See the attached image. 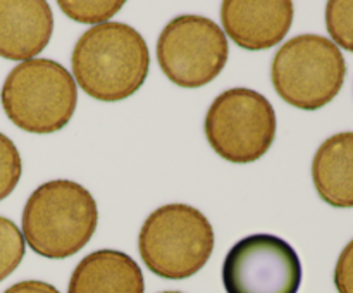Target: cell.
<instances>
[{
    "label": "cell",
    "instance_id": "6da1fadb",
    "mask_svg": "<svg viewBox=\"0 0 353 293\" xmlns=\"http://www.w3.org/2000/svg\"><path fill=\"white\" fill-rule=\"evenodd\" d=\"M72 74L86 95L100 102H119L141 88L150 69L143 37L124 23L90 28L76 41Z\"/></svg>",
    "mask_w": 353,
    "mask_h": 293
},
{
    "label": "cell",
    "instance_id": "7a4b0ae2",
    "mask_svg": "<svg viewBox=\"0 0 353 293\" xmlns=\"http://www.w3.org/2000/svg\"><path fill=\"white\" fill-rule=\"evenodd\" d=\"M99 224L92 193L76 181L54 179L38 186L23 210L24 240L34 254L65 259L78 254Z\"/></svg>",
    "mask_w": 353,
    "mask_h": 293
},
{
    "label": "cell",
    "instance_id": "3957f363",
    "mask_svg": "<svg viewBox=\"0 0 353 293\" xmlns=\"http://www.w3.org/2000/svg\"><path fill=\"white\" fill-rule=\"evenodd\" d=\"M0 100L3 112L19 130L48 134L71 121L78 105V90L62 64L50 59H31L7 74Z\"/></svg>",
    "mask_w": 353,
    "mask_h": 293
},
{
    "label": "cell",
    "instance_id": "277c9868",
    "mask_svg": "<svg viewBox=\"0 0 353 293\" xmlns=\"http://www.w3.org/2000/svg\"><path fill=\"white\" fill-rule=\"evenodd\" d=\"M141 261L164 279H186L196 274L214 250V230L199 209L168 203L145 219L138 236Z\"/></svg>",
    "mask_w": 353,
    "mask_h": 293
},
{
    "label": "cell",
    "instance_id": "5b68a950",
    "mask_svg": "<svg viewBox=\"0 0 353 293\" xmlns=\"http://www.w3.org/2000/svg\"><path fill=\"white\" fill-rule=\"evenodd\" d=\"M347 64L340 48L321 34H299L286 41L271 65L276 93L290 105L317 110L340 93Z\"/></svg>",
    "mask_w": 353,
    "mask_h": 293
},
{
    "label": "cell",
    "instance_id": "8992f818",
    "mask_svg": "<svg viewBox=\"0 0 353 293\" xmlns=\"http://www.w3.org/2000/svg\"><path fill=\"white\" fill-rule=\"evenodd\" d=\"M212 150L234 164L255 162L276 138V112L259 92L231 88L216 97L203 123Z\"/></svg>",
    "mask_w": 353,
    "mask_h": 293
},
{
    "label": "cell",
    "instance_id": "52a82bcc",
    "mask_svg": "<svg viewBox=\"0 0 353 293\" xmlns=\"http://www.w3.org/2000/svg\"><path fill=\"white\" fill-rule=\"evenodd\" d=\"M230 45L212 19L195 14L168 23L157 40V61L162 72L181 88H200L221 74Z\"/></svg>",
    "mask_w": 353,
    "mask_h": 293
},
{
    "label": "cell",
    "instance_id": "ba28073f",
    "mask_svg": "<svg viewBox=\"0 0 353 293\" xmlns=\"http://www.w3.org/2000/svg\"><path fill=\"white\" fill-rule=\"evenodd\" d=\"M226 293H299L302 262L295 248L274 234L259 233L231 247L223 264Z\"/></svg>",
    "mask_w": 353,
    "mask_h": 293
},
{
    "label": "cell",
    "instance_id": "9c48e42d",
    "mask_svg": "<svg viewBox=\"0 0 353 293\" xmlns=\"http://www.w3.org/2000/svg\"><path fill=\"white\" fill-rule=\"evenodd\" d=\"M221 21L228 37L245 50H268L278 45L293 23L290 0H226Z\"/></svg>",
    "mask_w": 353,
    "mask_h": 293
},
{
    "label": "cell",
    "instance_id": "30bf717a",
    "mask_svg": "<svg viewBox=\"0 0 353 293\" xmlns=\"http://www.w3.org/2000/svg\"><path fill=\"white\" fill-rule=\"evenodd\" d=\"M54 16L43 0H0V57L31 61L50 41Z\"/></svg>",
    "mask_w": 353,
    "mask_h": 293
},
{
    "label": "cell",
    "instance_id": "8fae6325",
    "mask_svg": "<svg viewBox=\"0 0 353 293\" xmlns=\"http://www.w3.org/2000/svg\"><path fill=\"white\" fill-rule=\"evenodd\" d=\"M68 293H145L140 265L119 250H97L79 261Z\"/></svg>",
    "mask_w": 353,
    "mask_h": 293
},
{
    "label": "cell",
    "instance_id": "7c38bea8",
    "mask_svg": "<svg viewBox=\"0 0 353 293\" xmlns=\"http://www.w3.org/2000/svg\"><path fill=\"white\" fill-rule=\"evenodd\" d=\"M312 181L321 199L336 209L353 207V131L323 141L312 161Z\"/></svg>",
    "mask_w": 353,
    "mask_h": 293
},
{
    "label": "cell",
    "instance_id": "4fadbf2b",
    "mask_svg": "<svg viewBox=\"0 0 353 293\" xmlns=\"http://www.w3.org/2000/svg\"><path fill=\"white\" fill-rule=\"evenodd\" d=\"M123 0H61L59 7L69 19L76 23H107L123 9Z\"/></svg>",
    "mask_w": 353,
    "mask_h": 293
},
{
    "label": "cell",
    "instance_id": "5bb4252c",
    "mask_svg": "<svg viewBox=\"0 0 353 293\" xmlns=\"http://www.w3.org/2000/svg\"><path fill=\"white\" fill-rule=\"evenodd\" d=\"M24 238L16 223L0 216V283L9 278L24 257Z\"/></svg>",
    "mask_w": 353,
    "mask_h": 293
},
{
    "label": "cell",
    "instance_id": "9a60e30c",
    "mask_svg": "<svg viewBox=\"0 0 353 293\" xmlns=\"http://www.w3.org/2000/svg\"><path fill=\"white\" fill-rule=\"evenodd\" d=\"M326 28L336 47L353 52V0L327 2Z\"/></svg>",
    "mask_w": 353,
    "mask_h": 293
},
{
    "label": "cell",
    "instance_id": "2e32d148",
    "mask_svg": "<svg viewBox=\"0 0 353 293\" xmlns=\"http://www.w3.org/2000/svg\"><path fill=\"white\" fill-rule=\"evenodd\" d=\"M23 174V162L14 141L0 133V202L14 192Z\"/></svg>",
    "mask_w": 353,
    "mask_h": 293
},
{
    "label": "cell",
    "instance_id": "e0dca14e",
    "mask_svg": "<svg viewBox=\"0 0 353 293\" xmlns=\"http://www.w3.org/2000/svg\"><path fill=\"white\" fill-rule=\"evenodd\" d=\"M334 286L338 293H353V240L341 250L334 267Z\"/></svg>",
    "mask_w": 353,
    "mask_h": 293
},
{
    "label": "cell",
    "instance_id": "ac0fdd59",
    "mask_svg": "<svg viewBox=\"0 0 353 293\" xmlns=\"http://www.w3.org/2000/svg\"><path fill=\"white\" fill-rule=\"evenodd\" d=\"M3 293H61L55 286L48 285L45 281H37V279H28V281H19L16 285L9 286Z\"/></svg>",
    "mask_w": 353,
    "mask_h": 293
},
{
    "label": "cell",
    "instance_id": "d6986e66",
    "mask_svg": "<svg viewBox=\"0 0 353 293\" xmlns=\"http://www.w3.org/2000/svg\"><path fill=\"white\" fill-rule=\"evenodd\" d=\"M161 293H181V292H161Z\"/></svg>",
    "mask_w": 353,
    "mask_h": 293
}]
</instances>
